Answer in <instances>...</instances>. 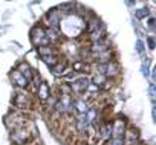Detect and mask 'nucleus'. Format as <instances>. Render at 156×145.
Returning a JSON list of instances; mask_svg holds the SVG:
<instances>
[{
    "instance_id": "f257e3e1",
    "label": "nucleus",
    "mask_w": 156,
    "mask_h": 145,
    "mask_svg": "<svg viewBox=\"0 0 156 145\" xmlns=\"http://www.w3.org/2000/svg\"><path fill=\"white\" fill-rule=\"evenodd\" d=\"M72 87H75L78 92L83 90V89H86V87H87V78H80V80H76V81L72 84Z\"/></svg>"
},
{
    "instance_id": "f03ea898",
    "label": "nucleus",
    "mask_w": 156,
    "mask_h": 145,
    "mask_svg": "<svg viewBox=\"0 0 156 145\" xmlns=\"http://www.w3.org/2000/svg\"><path fill=\"white\" fill-rule=\"evenodd\" d=\"M38 95H40L41 99H46V98H48V95H49V87H48L46 83H41V86H40V89H38Z\"/></svg>"
},
{
    "instance_id": "7ed1b4c3",
    "label": "nucleus",
    "mask_w": 156,
    "mask_h": 145,
    "mask_svg": "<svg viewBox=\"0 0 156 145\" xmlns=\"http://www.w3.org/2000/svg\"><path fill=\"white\" fill-rule=\"evenodd\" d=\"M49 22H51V25L55 28L57 26V22H58V16H57V11H52L51 14H49Z\"/></svg>"
},
{
    "instance_id": "20e7f679",
    "label": "nucleus",
    "mask_w": 156,
    "mask_h": 145,
    "mask_svg": "<svg viewBox=\"0 0 156 145\" xmlns=\"http://www.w3.org/2000/svg\"><path fill=\"white\" fill-rule=\"evenodd\" d=\"M14 78L19 81V84H20V86H26V83H28V80H26V78H22L19 74H14Z\"/></svg>"
},
{
    "instance_id": "39448f33",
    "label": "nucleus",
    "mask_w": 156,
    "mask_h": 145,
    "mask_svg": "<svg viewBox=\"0 0 156 145\" xmlns=\"http://www.w3.org/2000/svg\"><path fill=\"white\" fill-rule=\"evenodd\" d=\"M145 14H148V9H147V8H142V11H138V12H136L138 17H144Z\"/></svg>"
}]
</instances>
